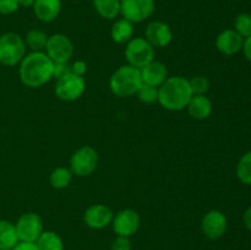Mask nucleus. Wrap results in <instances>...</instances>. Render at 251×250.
I'll return each mask as SVG.
<instances>
[{"mask_svg":"<svg viewBox=\"0 0 251 250\" xmlns=\"http://www.w3.org/2000/svg\"><path fill=\"white\" fill-rule=\"evenodd\" d=\"M54 63L44 51H32L20 64V78L27 87L37 88L53 77Z\"/></svg>","mask_w":251,"mask_h":250,"instance_id":"nucleus-1","label":"nucleus"},{"mask_svg":"<svg viewBox=\"0 0 251 250\" xmlns=\"http://www.w3.org/2000/svg\"><path fill=\"white\" fill-rule=\"evenodd\" d=\"M193 97L188 78L183 76H172L159 86L158 102L168 110H181L188 105Z\"/></svg>","mask_w":251,"mask_h":250,"instance_id":"nucleus-2","label":"nucleus"},{"mask_svg":"<svg viewBox=\"0 0 251 250\" xmlns=\"http://www.w3.org/2000/svg\"><path fill=\"white\" fill-rule=\"evenodd\" d=\"M142 83L144 82L140 69L131 65H124L120 66L113 74L109 80V87L118 97H127L135 95Z\"/></svg>","mask_w":251,"mask_h":250,"instance_id":"nucleus-3","label":"nucleus"},{"mask_svg":"<svg viewBox=\"0 0 251 250\" xmlns=\"http://www.w3.org/2000/svg\"><path fill=\"white\" fill-rule=\"evenodd\" d=\"M26 55V43L20 34L6 32L0 36V63L14 66Z\"/></svg>","mask_w":251,"mask_h":250,"instance_id":"nucleus-4","label":"nucleus"},{"mask_svg":"<svg viewBox=\"0 0 251 250\" xmlns=\"http://www.w3.org/2000/svg\"><path fill=\"white\" fill-rule=\"evenodd\" d=\"M125 58L129 65L141 69L154 60V48L146 38L135 37L130 39L125 47Z\"/></svg>","mask_w":251,"mask_h":250,"instance_id":"nucleus-5","label":"nucleus"},{"mask_svg":"<svg viewBox=\"0 0 251 250\" xmlns=\"http://www.w3.org/2000/svg\"><path fill=\"white\" fill-rule=\"evenodd\" d=\"M98 164V153L93 147L83 146L74 152L70 158V171L78 176L90 175Z\"/></svg>","mask_w":251,"mask_h":250,"instance_id":"nucleus-6","label":"nucleus"},{"mask_svg":"<svg viewBox=\"0 0 251 250\" xmlns=\"http://www.w3.org/2000/svg\"><path fill=\"white\" fill-rule=\"evenodd\" d=\"M15 228L20 242L36 243L43 232V223L37 213L27 212L20 216Z\"/></svg>","mask_w":251,"mask_h":250,"instance_id":"nucleus-7","label":"nucleus"},{"mask_svg":"<svg viewBox=\"0 0 251 250\" xmlns=\"http://www.w3.org/2000/svg\"><path fill=\"white\" fill-rule=\"evenodd\" d=\"M86 90V81L83 76L70 73L56 80L55 95L63 100H76L83 95Z\"/></svg>","mask_w":251,"mask_h":250,"instance_id":"nucleus-8","label":"nucleus"},{"mask_svg":"<svg viewBox=\"0 0 251 250\" xmlns=\"http://www.w3.org/2000/svg\"><path fill=\"white\" fill-rule=\"evenodd\" d=\"M44 49H46V54L53 63H65L73 56L74 44L65 34L55 33L48 37Z\"/></svg>","mask_w":251,"mask_h":250,"instance_id":"nucleus-9","label":"nucleus"},{"mask_svg":"<svg viewBox=\"0 0 251 250\" xmlns=\"http://www.w3.org/2000/svg\"><path fill=\"white\" fill-rule=\"evenodd\" d=\"M154 10V0H120V14L132 24L149 19Z\"/></svg>","mask_w":251,"mask_h":250,"instance_id":"nucleus-10","label":"nucleus"},{"mask_svg":"<svg viewBox=\"0 0 251 250\" xmlns=\"http://www.w3.org/2000/svg\"><path fill=\"white\" fill-rule=\"evenodd\" d=\"M113 229L120 237H127L135 234L140 227L139 213L131 208H125L119 211L113 217Z\"/></svg>","mask_w":251,"mask_h":250,"instance_id":"nucleus-11","label":"nucleus"},{"mask_svg":"<svg viewBox=\"0 0 251 250\" xmlns=\"http://www.w3.org/2000/svg\"><path fill=\"white\" fill-rule=\"evenodd\" d=\"M201 230L208 239H218L227 230V218L218 210L208 211L201 221Z\"/></svg>","mask_w":251,"mask_h":250,"instance_id":"nucleus-12","label":"nucleus"},{"mask_svg":"<svg viewBox=\"0 0 251 250\" xmlns=\"http://www.w3.org/2000/svg\"><path fill=\"white\" fill-rule=\"evenodd\" d=\"M145 37L146 41L151 44L152 47H158V48H163L167 47L172 42L173 34H172V29L166 22L162 21H153L150 22L145 29Z\"/></svg>","mask_w":251,"mask_h":250,"instance_id":"nucleus-13","label":"nucleus"},{"mask_svg":"<svg viewBox=\"0 0 251 250\" xmlns=\"http://www.w3.org/2000/svg\"><path fill=\"white\" fill-rule=\"evenodd\" d=\"M113 217H114L113 211L108 206L102 205V203H96V205L90 206L86 210L83 220L90 228L102 229V228L107 227L109 223H112Z\"/></svg>","mask_w":251,"mask_h":250,"instance_id":"nucleus-14","label":"nucleus"},{"mask_svg":"<svg viewBox=\"0 0 251 250\" xmlns=\"http://www.w3.org/2000/svg\"><path fill=\"white\" fill-rule=\"evenodd\" d=\"M244 38L235 29H225L216 39V47L225 55H234L243 49Z\"/></svg>","mask_w":251,"mask_h":250,"instance_id":"nucleus-15","label":"nucleus"},{"mask_svg":"<svg viewBox=\"0 0 251 250\" xmlns=\"http://www.w3.org/2000/svg\"><path fill=\"white\" fill-rule=\"evenodd\" d=\"M141 71L142 82L151 86H161L167 80V68L161 61L152 60L144 68L140 69Z\"/></svg>","mask_w":251,"mask_h":250,"instance_id":"nucleus-16","label":"nucleus"},{"mask_svg":"<svg viewBox=\"0 0 251 250\" xmlns=\"http://www.w3.org/2000/svg\"><path fill=\"white\" fill-rule=\"evenodd\" d=\"M32 9L37 19L43 22H51L60 14L61 1L60 0H36Z\"/></svg>","mask_w":251,"mask_h":250,"instance_id":"nucleus-17","label":"nucleus"},{"mask_svg":"<svg viewBox=\"0 0 251 250\" xmlns=\"http://www.w3.org/2000/svg\"><path fill=\"white\" fill-rule=\"evenodd\" d=\"M189 114L199 120H203L208 118L212 112V102L205 95H193L186 105Z\"/></svg>","mask_w":251,"mask_h":250,"instance_id":"nucleus-18","label":"nucleus"},{"mask_svg":"<svg viewBox=\"0 0 251 250\" xmlns=\"http://www.w3.org/2000/svg\"><path fill=\"white\" fill-rule=\"evenodd\" d=\"M134 34V24L126 19H120L114 22L110 29V36L115 43H127Z\"/></svg>","mask_w":251,"mask_h":250,"instance_id":"nucleus-19","label":"nucleus"},{"mask_svg":"<svg viewBox=\"0 0 251 250\" xmlns=\"http://www.w3.org/2000/svg\"><path fill=\"white\" fill-rule=\"evenodd\" d=\"M19 242L14 223L0 220V250H11Z\"/></svg>","mask_w":251,"mask_h":250,"instance_id":"nucleus-20","label":"nucleus"},{"mask_svg":"<svg viewBox=\"0 0 251 250\" xmlns=\"http://www.w3.org/2000/svg\"><path fill=\"white\" fill-rule=\"evenodd\" d=\"M93 7L100 16L115 19L120 14V0H92Z\"/></svg>","mask_w":251,"mask_h":250,"instance_id":"nucleus-21","label":"nucleus"},{"mask_svg":"<svg viewBox=\"0 0 251 250\" xmlns=\"http://www.w3.org/2000/svg\"><path fill=\"white\" fill-rule=\"evenodd\" d=\"M38 250H64V243L60 235L53 230L42 232L36 242Z\"/></svg>","mask_w":251,"mask_h":250,"instance_id":"nucleus-22","label":"nucleus"},{"mask_svg":"<svg viewBox=\"0 0 251 250\" xmlns=\"http://www.w3.org/2000/svg\"><path fill=\"white\" fill-rule=\"evenodd\" d=\"M71 179H73V172L70 169L65 168V167H59L55 168L50 173L49 176V181L50 185L54 189H64L70 184Z\"/></svg>","mask_w":251,"mask_h":250,"instance_id":"nucleus-23","label":"nucleus"},{"mask_svg":"<svg viewBox=\"0 0 251 250\" xmlns=\"http://www.w3.org/2000/svg\"><path fill=\"white\" fill-rule=\"evenodd\" d=\"M47 41H48V36L46 34V32L33 28L27 32L25 43L33 51H42L46 48Z\"/></svg>","mask_w":251,"mask_h":250,"instance_id":"nucleus-24","label":"nucleus"},{"mask_svg":"<svg viewBox=\"0 0 251 250\" xmlns=\"http://www.w3.org/2000/svg\"><path fill=\"white\" fill-rule=\"evenodd\" d=\"M237 176L243 184L251 185V151L240 157L237 164Z\"/></svg>","mask_w":251,"mask_h":250,"instance_id":"nucleus-25","label":"nucleus"},{"mask_svg":"<svg viewBox=\"0 0 251 250\" xmlns=\"http://www.w3.org/2000/svg\"><path fill=\"white\" fill-rule=\"evenodd\" d=\"M234 29L243 37L248 38L251 36V15L242 12L234 20Z\"/></svg>","mask_w":251,"mask_h":250,"instance_id":"nucleus-26","label":"nucleus"},{"mask_svg":"<svg viewBox=\"0 0 251 250\" xmlns=\"http://www.w3.org/2000/svg\"><path fill=\"white\" fill-rule=\"evenodd\" d=\"M136 93L139 100L144 103L150 104V103H154L156 100H158V87H156V86L142 83Z\"/></svg>","mask_w":251,"mask_h":250,"instance_id":"nucleus-27","label":"nucleus"},{"mask_svg":"<svg viewBox=\"0 0 251 250\" xmlns=\"http://www.w3.org/2000/svg\"><path fill=\"white\" fill-rule=\"evenodd\" d=\"M193 95H205L210 87V81L205 76H194L189 80Z\"/></svg>","mask_w":251,"mask_h":250,"instance_id":"nucleus-28","label":"nucleus"},{"mask_svg":"<svg viewBox=\"0 0 251 250\" xmlns=\"http://www.w3.org/2000/svg\"><path fill=\"white\" fill-rule=\"evenodd\" d=\"M19 7V0H0V14L2 15L14 14Z\"/></svg>","mask_w":251,"mask_h":250,"instance_id":"nucleus-29","label":"nucleus"},{"mask_svg":"<svg viewBox=\"0 0 251 250\" xmlns=\"http://www.w3.org/2000/svg\"><path fill=\"white\" fill-rule=\"evenodd\" d=\"M71 73V65L65 61V63H54L53 66V77L59 80V78L64 77L65 75Z\"/></svg>","mask_w":251,"mask_h":250,"instance_id":"nucleus-30","label":"nucleus"},{"mask_svg":"<svg viewBox=\"0 0 251 250\" xmlns=\"http://www.w3.org/2000/svg\"><path fill=\"white\" fill-rule=\"evenodd\" d=\"M110 250H131V242L127 237H120L118 235L112 243Z\"/></svg>","mask_w":251,"mask_h":250,"instance_id":"nucleus-31","label":"nucleus"},{"mask_svg":"<svg viewBox=\"0 0 251 250\" xmlns=\"http://www.w3.org/2000/svg\"><path fill=\"white\" fill-rule=\"evenodd\" d=\"M87 70V65L83 60H76L75 63L71 64V73L75 74V75L83 76Z\"/></svg>","mask_w":251,"mask_h":250,"instance_id":"nucleus-32","label":"nucleus"},{"mask_svg":"<svg viewBox=\"0 0 251 250\" xmlns=\"http://www.w3.org/2000/svg\"><path fill=\"white\" fill-rule=\"evenodd\" d=\"M11 250H38L36 243L19 242Z\"/></svg>","mask_w":251,"mask_h":250,"instance_id":"nucleus-33","label":"nucleus"},{"mask_svg":"<svg viewBox=\"0 0 251 250\" xmlns=\"http://www.w3.org/2000/svg\"><path fill=\"white\" fill-rule=\"evenodd\" d=\"M243 53H244L245 58L251 61V36L248 38H244V43H243Z\"/></svg>","mask_w":251,"mask_h":250,"instance_id":"nucleus-34","label":"nucleus"},{"mask_svg":"<svg viewBox=\"0 0 251 250\" xmlns=\"http://www.w3.org/2000/svg\"><path fill=\"white\" fill-rule=\"evenodd\" d=\"M244 225L245 227L251 232V206L245 211L244 213Z\"/></svg>","mask_w":251,"mask_h":250,"instance_id":"nucleus-35","label":"nucleus"},{"mask_svg":"<svg viewBox=\"0 0 251 250\" xmlns=\"http://www.w3.org/2000/svg\"><path fill=\"white\" fill-rule=\"evenodd\" d=\"M36 0H19V5L22 7H32Z\"/></svg>","mask_w":251,"mask_h":250,"instance_id":"nucleus-36","label":"nucleus"}]
</instances>
